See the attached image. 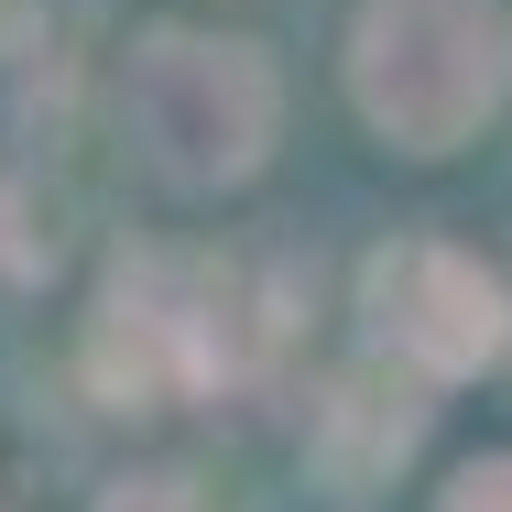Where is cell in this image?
Wrapping results in <instances>:
<instances>
[{"instance_id": "cell-4", "label": "cell", "mask_w": 512, "mask_h": 512, "mask_svg": "<svg viewBox=\"0 0 512 512\" xmlns=\"http://www.w3.org/2000/svg\"><path fill=\"white\" fill-rule=\"evenodd\" d=\"M360 327L414 382H469L512 349V295L458 240H382L360 262Z\"/></svg>"}, {"instance_id": "cell-5", "label": "cell", "mask_w": 512, "mask_h": 512, "mask_svg": "<svg viewBox=\"0 0 512 512\" xmlns=\"http://www.w3.org/2000/svg\"><path fill=\"white\" fill-rule=\"evenodd\" d=\"M414 425H425V404H414L404 382L360 371V382H338V393L316 404V447H327L338 480H382V469L414 447Z\"/></svg>"}, {"instance_id": "cell-8", "label": "cell", "mask_w": 512, "mask_h": 512, "mask_svg": "<svg viewBox=\"0 0 512 512\" xmlns=\"http://www.w3.org/2000/svg\"><path fill=\"white\" fill-rule=\"evenodd\" d=\"M436 512H512V458H469V469L436 491Z\"/></svg>"}, {"instance_id": "cell-7", "label": "cell", "mask_w": 512, "mask_h": 512, "mask_svg": "<svg viewBox=\"0 0 512 512\" xmlns=\"http://www.w3.org/2000/svg\"><path fill=\"white\" fill-rule=\"evenodd\" d=\"M44 273V240H33V207H22V186L0 175V284H33Z\"/></svg>"}, {"instance_id": "cell-6", "label": "cell", "mask_w": 512, "mask_h": 512, "mask_svg": "<svg viewBox=\"0 0 512 512\" xmlns=\"http://www.w3.org/2000/svg\"><path fill=\"white\" fill-rule=\"evenodd\" d=\"M99 512H207L197 480H175V469H131V480H109Z\"/></svg>"}, {"instance_id": "cell-3", "label": "cell", "mask_w": 512, "mask_h": 512, "mask_svg": "<svg viewBox=\"0 0 512 512\" xmlns=\"http://www.w3.org/2000/svg\"><path fill=\"white\" fill-rule=\"evenodd\" d=\"M349 99L393 153H458L512 99V11L502 0H360Z\"/></svg>"}, {"instance_id": "cell-2", "label": "cell", "mask_w": 512, "mask_h": 512, "mask_svg": "<svg viewBox=\"0 0 512 512\" xmlns=\"http://www.w3.org/2000/svg\"><path fill=\"white\" fill-rule=\"evenodd\" d=\"M273 120H284V88H273L262 44L186 33V22L131 33V55H120V131H131V153L164 186H186V197L251 186L262 153H273Z\"/></svg>"}, {"instance_id": "cell-1", "label": "cell", "mask_w": 512, "mask_h": 512, "mask_svg": "<svg viewBox=\"0 0 512 512\" xmlns=\"http://www.w3.org/2000/svg\"><path fill=\"white\" fill-rule=\"evenodd\" d=\"M251 371V316L240 273L207 251H120L88 306V393L109 414H164L229 393Z\"/></svg>"}]
</instances>
